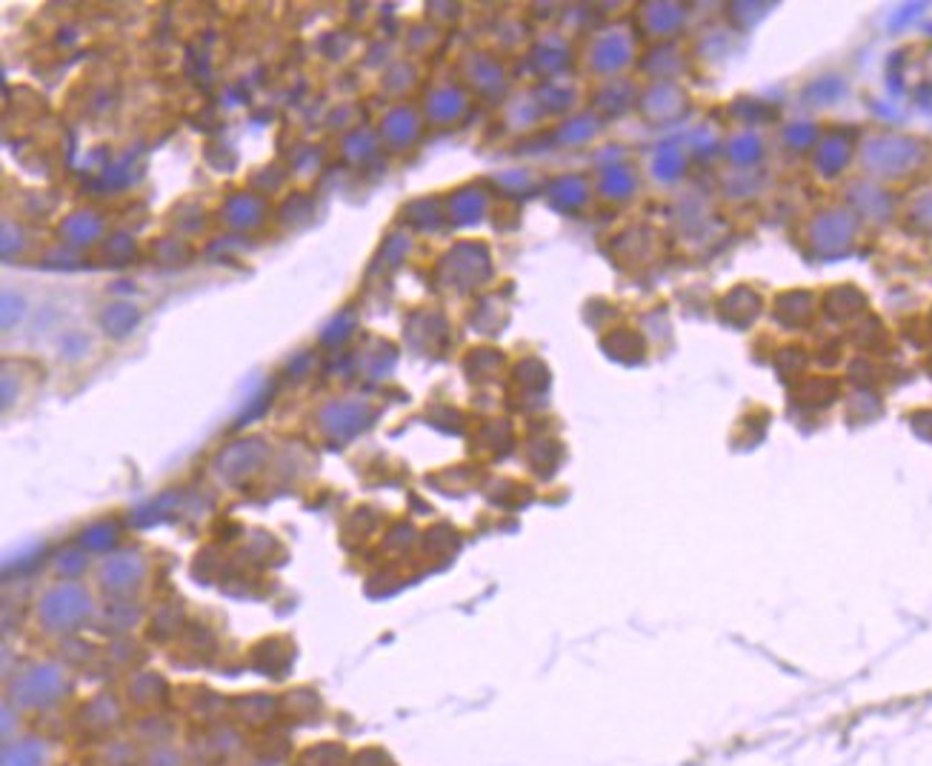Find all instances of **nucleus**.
<instances>
[{"label":"nucleus","mask_w":932,"mask_h":766,"mask_svg":"<svg viewBox=\"0 0 932 766\" xmlns=\"http://www.w3.org/2000/svg\"><path fill=\"white\" fill-rule=\"evenodd\" d=\"M140 766H183V758L178 753V746L167 744V741H155L140 755Z\"/></svg>","instance_id":"3"},{"label":"nucleus","mask_w":932,"mask_h":766,"mask_svg":"<svg viewBox=\"0 0 932 766\" xmlns=\"http://www.w3.org/2000/svg\"><path fill=\"white\" fill-rule=\"evenodd\" d=\"M66 692H70V678L61 667L35 663L21 672V678H14L7 706H14L18 712H50L66 701Z\"/></svg>","instance_id":"1"},{"label":"nucleus","mask_w":932,"mask_h":766,"mask_svg":"<svg viewBox=\"0 0 932 766\" xmlns=\"http://www.w3.org/2000/svg\"><path fill=\"white\" fill-rule=\"evenodd\" d=\"M50 744L35 735L7 741L3 746V766H50Z\"/></svg>","instance_id":"2"}]
</instances>
